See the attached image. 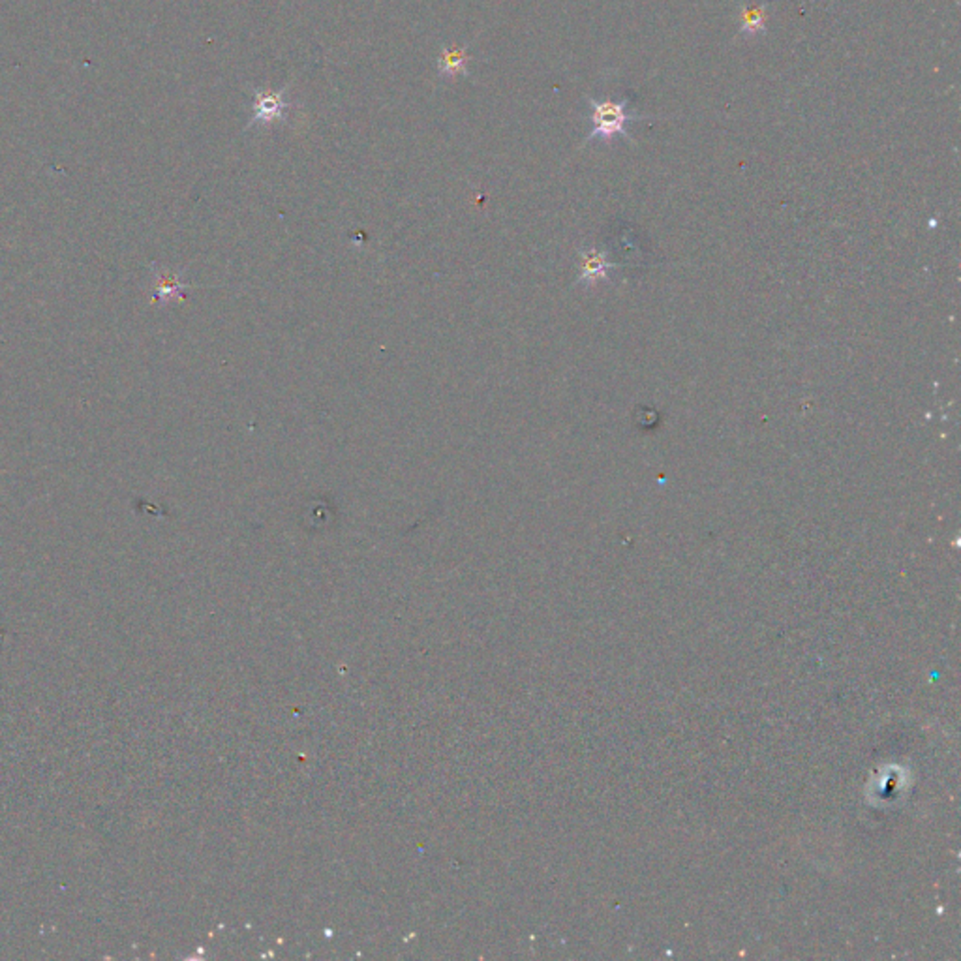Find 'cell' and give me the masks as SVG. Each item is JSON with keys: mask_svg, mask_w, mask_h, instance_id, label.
I'll return each mask as SVG.
<instances>
[{"mask_svg": "<svg viewBox=\"0 0 961 961\" xmlns=\"http://www.w3.org/2000/svg\"><path fill=\"white\" fill-rule=\"evenodd\" d=\"M590 120H592V132L586 137V143L600 139V141H612L614 137H625L627 141H633L627 130V124L634 120H642L644 117L634 113L631 110V98L624 96L622 100H610V98H590Z\"/></svg>", "mask_w": 961, "mask_h": 961, "instance_id": "cell-1", "label": "cell"}, {"mask_svg": "<svg viewBox=\"0 0 961 961\" xmlns=\"http://www.w3.org/2000/svg\"><path fill=\"white\" fill-rule=\"evenodd\" d=\"M253 119L250 124H269L284 119L289 104L284 100V93H267V90H256L253 93Z\"/></svg>", "mask_w": 961, "mask_h": 961, "instance_id": "cell-2", "label": "cell"}, {"mask_svg": "<svg viewBox=\"0 0 961 961\" xmlns=\"http://www.w3.org/2000/svg\"><path fill=\"white\" fill-rule=\"evenodd\" d=\"M153 275H154V280H156V287H154V301L158 302H168L171 299H180L185 292V289L188 287V284L180 282L178 277L168 273V270H162L158 269L156 265H153Z\"/></svg>", "mask_w": 961, "mask_h": 961, "instance_id": "cell-3", "label": "cell"}, {"mask_svg": "<svg viewBox=\"0 0 961 961\" xmlns=\"http://www.w3.org/2000/svg\"><path fill=\"white\" fill-rule=\"evenodd\" d=\"M738 20H740V34L741 36H748V38H753V36L757 34H765L766 32V6H740L738 10Z\"/></svg>", "mask_w": 961, "mask_h": 961, "instance_id": "cell-4", "label": "cell"}, {"mask_svg": "<svg viewBox=\"0 0 961 961\" xmlns=\"http://www.w3.org/2000/svg\"><path fill=\"white\" fill-rule=\"evenodd\" d=\"M609 267H610V263L607 261L603 252H595V250L584 252L583 253V275H580V282L592 284L595 280L607 278Z\"/></svg>", "mask_w": 961, "mask_h": 961, "instance_id": "cell-5", "label": "cell"}, {"mask_svg": "<svg viewBox=\"0 0 961 961\" xmlns=\"http://www.w3.org/2000/svg\"><path fill=\"white\" fill-rule=\"evenodd\" d=\"M466 62H468V55L462 49L447 51V53H443V57L440 59V71H442V74H449V76L462 74L464 68H466Z\"/></svg>", "mask_w": 961, "mask_h": 961, "instance_id": "cell-6", "label": "cell"}]
</instances>
